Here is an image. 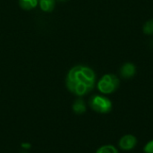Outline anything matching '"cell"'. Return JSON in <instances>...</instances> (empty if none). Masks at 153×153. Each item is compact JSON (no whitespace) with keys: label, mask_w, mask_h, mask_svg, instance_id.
Listing matches in <instances>:
<instances>
[{"label":"cell","mask_w":153,"mask_h":153,"mask_svg":"<svg viewBox=\"0 0 153 153\" xmlns=\"http://www.w3.org/2000/svg\"><path fill=\"white\" fill-rule=\"evenodd\" d=\"M96 75L88 66L76 65L73 67L66 76V87L74 94L83 96L89 93L95 85Z\"/></svg>","instance_id":"obj_1"},{"label":"cell","mask_w":153,"mask_h":153,"mask_svg":"<svg viewBox=\"0 0 153 153\" xmlns=\"http://www.w3.org/2000/svg\"><path fill=\"white\" fill-rule=\"evenodd\" d=\"M119 79L115 74H108L101 77L99 81L97 87L98 90L103 94H111L115 92L119 87Z\"/></svg>","instance_id":"obj_2"},{"label":"cell","mask_w":153,"mask_h":153,"mask_svg":"<svg viewBox=\"0 0 153 153\" xmlns=\"http://www.w3.org/2000/svg\"><path fill=\"white\" fill-rule=\"evenodd\" d=\"M90 106L92 110L100 114H108L112 110V101L104 96L95 95L90 100Z\"/></svg>","instance_id":"obj_3"},{"label":"cell","mask_w":153,"mask_h":153,"mask_svg":"<svg viewBox=\"0 0 153 153\" xmlns=\"http://www.w3.org/2000/svg\"><path fill=\"white\" fill-rule=\"evenodd\" d=\"M137 143H138V140L134 135L126 134L120 138V140L118 142V147L122 151L128 152V151L134 150L136 147Z\"/></svg>","instance_id":"obj_4"},{"label":"cell","mask_w":153,"mask_h":153,"mask_svg":"<svg viewBox=\"0 0 153 153\" xmlns=\"http://www.w3.org/2000/svg\"><path fill=\"white\" fill-rule=\"evenodd\" d=\"M136 74V67L132 63H126L120 69V75L124 79H131Z\"/></svg>","instance_id":"obj_5"},{"label":"cell","mask_w":153,"mask_h":153,"mask_svg":"<svg viewBox=\"0 0 153 153\" xmlns=\"http://www.w3.org/2000/svg\"><path fill=\"white\" fill-rule=\"evenodd\" d=\"M73 110L77 115H82L86 112V105L82 99H78L74 101L73 105Z\"/></svg>","instance_id":"obj_6"},{"label":"cell","mask_w":153,"mask_h":153,"mask_svg":"<svg viewBox=\"0 0 153 153\" xmlns=\"http://www.w3.org/2000/svg\"><path fill=\"white\" fill-rule=\"evenodd\" d=\"M56 4L55 0H39L40 9L44 12H51Z\"/></svg>","instance_id":"obj_7"},{"label":"cell","mask_w":153,"mask_h":153,"mask_svg":"<svg viewBox=\"0 0 153 153\" xmlns=\"http://www.w3.org/2000/svg\"><path fill=\"white\" fill-rule=\"evenodd\" d=\"M20 6L24 10H31L38 4V0H19Z\"/></svg>","instance_id":"obj_8"},{"label":"cell","mask_w":153,"mask_h":153,"mask_svg":"<svg viewBox=\"0 0 153 153\" xmlns=\"http://www.w3.org/2000/svg\"><path fill=\"white\" fill-rule=\"evenodd\" d=\"M95 153H119L117 147L111 144H106L100 146Z\"/></svg>","instance_id":"obj_9"},{"label":"cell","mask_w":153,"mask_h":153,"mask_svg":"<svg viewBox=\"0 0 153 153\" xmlns=\"http://www.w3.org/2000/svg\"><path fill=\"white\" fill-rule=\"evenodd\" d=\"M143 32L146 35H152L153 34V19L145 22L143 25Z\"/></svg>","instance_id":"obj_10"},{"label":"cell","mask_w":153,"mask_h":153,"mask_svg":"<svg viewBox=\"0 0 153 153\" xmlns=\"http://www.w3.org/2000/svg\"><path fill=\"white\" fill-rule=\"evenodd\" d=\"M144 153H153V140L149 141L143 147Z\"/></svg>","instance_id":"obj_11"},{"label":"cell","mask_w":153,"mask_h":153,"mask_svg":"<svg viewBox=\"0 0 153 153\" xmlns=\"http://www.w3.org/2000/svg\"><path fill=\"white\" fill-rule=\"evenodd\" d=\"M59 1H65V0H59Z\"/></svg>","instance_id":"obj_12"}]
</instances>
